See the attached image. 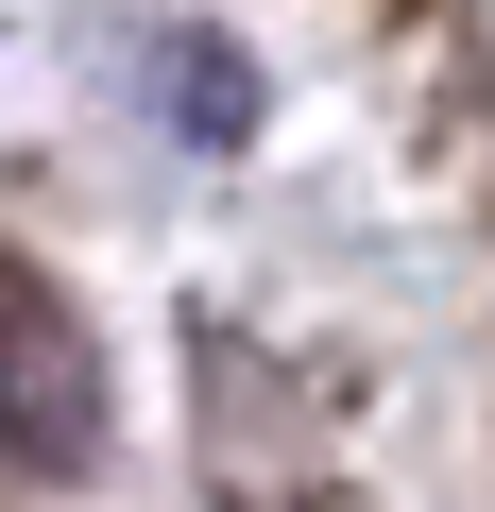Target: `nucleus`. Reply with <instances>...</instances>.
<instances>
[{
  "instance_id": "f257e3e1",
  "label": "nucleus",
  "mask_w": 495,
  "mask_h": 512,
  "mask_svg": "<svg viewBox=\"0 0 495 512\" xmlns=\"http://www.w3.org/2000/svg\"><path fill=\"white\" fill-rule=\"evenodd\" d=\"M0 461H35V478L103 461V359L52 291H0Z\"/></svg>"
}]
</instances>
